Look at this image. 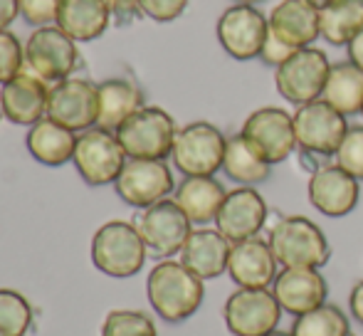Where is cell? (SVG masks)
Wrapping results in <instances>:
<instances>
[{
    "instance_id": "6da1fadb",
    "label": "cell",
    "mask_w": 363,
    "mask_h": 336,
    "mask_svg": "<svg viewBox=\"0 0 363 336\" xmlns=\"http://www.w3.org/2000/svg\"><path fill=\"white\" fill-rule=\"evenodd\" d=\"M146 297L168 324L191 319L206 299V284L181 259H161L146 277Z\"/></svg>"
},
{
    "instance_id": "7a4b0ae2",
    "label": "cell",
    "mask_w": 363,
    "mask_h": 336,
    "mask_svg": "<svg viewBox=\"0 0 363 336\" xmlns=\"http://www.w3.org/2000/svg\"><path fill=\"white\" fill-rule=\"evenodd\" d=\"M267 242L279 267L321 269L331 257V245L324 230L304 215H284L269 228Z\"/></svg>"
},
{
    "instance_id": "3957f363",
    "label": "cell",
    "mask_w": 363,
    "mask_h": 336,
    "mask_svg": "<svg viewBox=\"0 0 363 336\" xmlns=\"http://www.w3.org/2000/svg\"><path fill=\"white\" fill-rule=\"evenodd\" d=\"M148 247L134 223L109 220L91 237V262L106 277L124 279L141 272Z\"/></svg>"
},
{
    "instance_id": "277c9868",
    "label": "cell",
    "mask_w": 363,
    "mask_h": 336,
    "mask_svg": "<svg viewBox=\"0 0 363 336\" xmlns=\"http://www.w3.org/2000/svg\"><path fill=\"white\" fill-rule=\"evenodd\" d=\"M294 134H296V149L319 164L334 161L346 131L349 121L341 111L329 106L324 99L309 101V104L296 106L294 114Z\"/></svg>"
},
{
    "instance_id": "5b68a950",
    "label": "cell",
    "mask_w": 363,
    "mask_h": 336,
    "mask_svg": "<svg viewBox=\"0 0 363 336\" xmlns=\"http://www.w3.org/2000/svg\"><path fill=\"white\" fill-rule=\"evenodd\" d=\"M79 43H74L60 25L35 28L25 40V69L38 74L48 84H57L74 72L82 65Z\"/></svg>"
},
{
    "instance_id": "8992f818",
    "label": "cell",
    "mask_w": 363,
    "mask_h": 336,
    "mask_svg": "<svg viewBox=\"0 0 363 336\" xmlns=\"http://www.w3.org/2000/svg\"><path fill=\"white\" fill-rule=\"evenodd\" d=\"M178 136V124L161 106H141L134 116L116 129V139L124 146L129 159H171L173 141Z\"/></svg>"
},
{
    "instance_id": "52a82bcc",
    "label": "cell",
    "mask_w": 363,
    "mask_h": 336,
    "mask_svg": "<svg viewBox=\"0 0 363 336\" xmlns=\"http://www.w3.org/2000/svg\"><path fill=\"white\" fill-rule=\"evenodd\" d=\"M228 136L211 121H193L178 129L171 161L183 176H216L223 171Z\"/></svg>"
},
{
    "instance_id": "ba28073f",
    "label": "cell",
    "mask_w": 363,
    "mask_h": 336,
    "mask_svg": "<svg viewBox=\"0 0 363 336\" xmlns=\"http://www.w3.org/2000/svg\"><path fill=\"white\" fill-rule=\"evenodd\" d=\"M126 161H129V156H126L124 146L119 144L114 131L91 126V129L77 134L72 164L86 186H111L119 178Z\"/></svg>"
},
{
    "instance_id": "9c48e42d",
    "label": "cell",
    "mask_w": 363,
    "mask_h": 336,
    "mask_svg": "<svg viewBox=\"0 0 363 336\" xmlns=\"http://www.w3.org/2000/svg\"><path fill=\"white\" fill-rule=\"evenodd\" d=\"M331 62L321 47H304L274 69V86L289 104L301 106L321 99Z\"/></svg>"
},
{
    "instance_id": "30bf717a",
    "label": "cell",
    "mask_w": 363,
    "mask_h": 336,
    "mask_svg": "<svg viewBox=\"0 0 363 336\" xmlns=\"http://www.w3.org/2000/svg\"><path fill=\"white\" fill-rule=\"evenodd\" d=\"M267 15L257 5L242 3H233L230 8H225L216 25L220 47L240 62L259 60L264 40H267Z\"/></svg>"
},
{
    "instance_id": "8fae6325",
    "label": "cell",
    "mask_w": 363,
    "mask_h": 336,
    "mask_svg": "<svg viewBox=\"0 0 363 336\" xmlns=\"http://www.w3.org/2000/svg\"><path fill=\"white\" fill-rule=\"evenodd\" d=\"M223 319L233 336H267L279 329L282 307L272 289L238 287L225 302Z\"/></svg>"
},
{
    "instance_id": "7c38bea8",
    "label": "cell",
    "mask_w": 363,
    "mask_h": 336,
    "mask_svg": "<svg viewBox=\"0 0 363 336\" xmlns=\"http://www.w3.org/2000/svg\"><path fill=\"white\" fill-rule=\"evenodd\" d=\"M240 134L250 141L255 151L267 161L269 166H277L287 161L296 151L294 116L284 111L282 106H262L255 109L245 119Z\"/></svg>"
},
{
    "instance_id": "4fadbf2b",
    "label": "cell",
    "mask_w": 363,
    "mask_h": 336,
    "mask_svg": "<svg viewBox=\"0 0 363 336\" xmlns=\"http://www.w3.org/2000/svg\"><path fill=\"white\" fill-rule=\"evenodd\" d=\"M114 191L126 206L144 211L171 198L176 191V181L166 161L129 159L114 181Z\"/></svg>"
},
{
    "instance_id": "5bb4252c",
    "label": "cell",
    "mask_w": 363,
    "mask_h": 336,
    "mask_svg": "<svg viewBox=\"0 0 363 336\" xmlns=\"http://www.w3.org/2000/svg\"><path fill=\"white\" fill-rule=\"evenodd\" d=\"M134 225L144 237L148 252L161 259L181 254L188 235L193 233V223L188 220V215L178 208V203L173 198H166V201L156 203V206L144 208Z\"/></svg>"
},
{
    "instance_id": "9a60e30c",
    "label": "cell",
    "mask_w": 363,
    "mask_h": 336,
    "mask_svg": "<svg viewBox=\"0 0 363 336\" xmlns=\"http://www.w3.org/2000/svg\"><path fill=\"white\" fill-rule=\"evenodd\" d=\"M309 203L326 218H344L356 211L361 198V186L349 171L336 161L319 164L306 183Z\"/></svg>"
},
{
    "instance_id": "2e32d148",
    "label": "cell",
    "mask_w": 363,
    "mask_h": 336,
    "mask_svg": "<svg viewBox=\"0 0 363 336\" xmlns=\"http://www.w3.org/2000/svg\"><path fill=\"white\" fill-rule=\"evenodd\" d=\"M48 116L57 124L72 129L74 134L96 126L99 116V94L96 84L84 77H67L50 86Z\"/></svg>"
},
{
    "instance_id": "e0dca14e",
    "label": "cell",
    "mask_w": 363,
    "mask_h": 336,
    "mask_svg": "<svg viewBox=\"0 0 363 336\" xmlns=\"http://www.w3.org/2000/svg\"><path fill=\"white\" fill-rule=\"evenodd\" d=\"M269 208L262 193L255 186H238L228 191L218 211L216 228L230 242H242L257 237L267 225Z\"/></svg>"
},
{
    "instance_id": "ac0fdd59",
    "label": "cell",
    "mask_w": 363,
    "mask_h": 336,
    "mask_svg": "<svg viewBox=\"0 0 363 336\" xmlns=\"http://www.w3.org/2000/svg\"><path fill=\"white\" fill-rule=\"evenodd\" d=\"M50 86L45 79L23 67L10 82L0 86V114L15 126H33L48 116Z\"/></svg>"
},
{
    "instance_id": "d6986e66",
    "label": "cell",
    "mask_w": 363,
    "mask_h": 336,
    "mask_svg": "<svg viewBox=\"0 0 363 336\" xmlns=\"http://www.w3.org/2000/svg\"><path fill=\"white\" fill-rule=\"evenodd\" d=\"M269 289L277 297L282 312L291 314V317H301V314L321 307L329 297L326 277L316 267H282Z\"/></svg>"
},
{
    "instance_id": "ffe728a7",
    "label": "cell",
    "mask_w": 363,
    "mask_h": 336,
    "mask_svg": "<svg viewBox=\"0 0 363 336\" xmlns=\"http://www.w3.org/2000/svg\"><path fill=\"white\" fill-rule=\"evenodd\" d=\"M279 272V262L264 237H250L233 242L228 259V274L242 289H269Z\"/></svg>"
},
{
    "instance_id": "44dd1931",
    "label": "cell",
    "mask_w": 363,
    "mask_h": 336,
    "mask_svg": "<svg viewBox=\"0 0 363 336\" xmlns=\"http://www.w3.org/2000/svg\"><path fill=\"white\" fill-rule=\"evenodd\" d=\"M269 35L291 50L311 47L321 38L319 8L309 0H282L267 15Z\"/></svg>"
},
{
    "instance_id": "7402d4cb",
    "label": "cell",
    "mask_w": 363,
    "mask_h": 336,
    "mask_svg": "<svg viewBox=\"0 0 363 336\" xmlns=\"http://www.w3.org/2000/svg\"><path fill=\"white\" fill-rule=\"evenodd\" d=\"M230 247H233V242L218 228H196L183 245L181 262L193 274H198L203 282L216 279L223 272H228Z\"/></svg>"
},
{
    "instance_id": "603a6c76",
    "label": "cell",
    "mask_w": 363,
    "mask_h": 336,
    "mask_svg": "<svg viewBox=\"0 0 363 336\" xmlns=\"http://www.w3.org/2000/svg\"><path fill=\"white\" fill-rule=\"evenodd\" d=\"M228 191L216 176H183V181L173 191V201L178 203L193 225L206 228L216 223L218 211L223 206Z\"/></svg>"
},
{
    "instance_id": "cb8c5ba5",
    "label": "cell",
    "mask_w": 363,
    "mask_h": 336,
    "mask_svg": "<svg viewBox=\"0 0 363 336\" xmlns=\"http://www.w3.org/2000/svg\"><path fill=\"white\" fill-rule=\"evenodd\" d=\"M96 94H99V116H96V126L106 131H114L124 124L129 116H134L144 104V91L134 79L126 77H111L96 84Z\"/></svg>"
},
{
    "instance_id": "d4e9b609",
    "label": "cell",
    "mask_w": 363,
    "mask_h": 336,
    "mask_svg": "<svg viewBox=\"0 0 363 336\" xmlns=\"http://www.w3.org/2000/svg\"><path fill=\"white\" fill-rule=\"evenodd\" d=\"M25 146H28L30 156H33L38 164L60 168L69 164L74 156L77 146V134L67 126L57 124L55 119L45 116L38 124H33L25 136Z\"/></svg>"
},
{
    "instance_id": "484cf974",
    "label": "cell",
    "mask_w": 363,
    "mask_h": 336,
    "mask_svg": "<svg viewBox=\"0 0 363 336\" xmlns=\"http://www.w3.org/2000/svg\"><path fill=\"white\" fill-rule=\"evenodd\" d=\"M114 23L106 0H62L57 23L74 43H94Z\"/></svg>"
},
{
    "instance_id": "4316f807",
    "label": "cell",
    "mask_w": 363,
    "mask_h": 336,
    "mask_svg": "<svg viewBox=\"0 0 363 336\" xmlns=\"http://www.w3.org/2000/svg\"><path fill=\"white\" fill-rule=\"evenodd\" d=\"M321 99L344 116H354L363 111V69L354 62H331Z\"/></svg>"
},
{
    "instance_id": "83f0119b",
    "label": "cell",
    "mask_w": 363,
    "mask_h": 336,
    "mask_svg": "<svg viewBox=\"0 0 363 336\" xmlns=\"http://www.w3.org/2000/svg\"><path fill=\"white\" fill-rule=\"evenodd\" d=\"M223 173L238 186H259L269 178L272 166L250 146V141L242 134H235L228 136Z\"/></svg>"
},
{
    "instance_id": "f1b7e54d",
    "label": "cell",
    "mask_w": 363,
    "mask_h": 336,
    "mask_svg": "<svg viewBox=\"0 0 363 336\" xmlns=\"http://www.w3.org/2000/svg\"><path fill=\"white\" fill-rule=\"evenodd\" d=\"M321 38L334 47H346L363 30V0H331L319 8Z\"/></svg>"
},
{
    "instance_id": "f546056e",
    "label": "cell",
    "mask_w": 363,
    "mask_h": 336,
    "mask_svg": "<svg viewBox=\"0 0 363 336\" xmlns=\"http://www.w3.org/2000/svg\"><path fill=\"white\" fill-rule=\"evenodd\" d=\"M291 336H349V317L336 304H321L311 312L294 317Z\"/></svg>"
},
{
    "instance_id": "4dcf8cb0",
    "label": "cell",
    "mask_w": 363,
    "mask_h": 336,
    "mask_svg": "<svg viewBox=\"0 0 363 336\" xmlns=\"http://www.w3.org/2000/svg\"><path fill=\"white\" fill-rule=\"evenodd\" d=\"M33 327V307L18 289H0V336H25Z\"/></svg>"
},
{
    "instance_id": "1f68e13d",
    "label": "cell",
    "mask_w": 363,
    "mask_h": 336,
    "mask_svg": "<svg viewBox=\"0 0 363 336\" xmlns=\"http://www.w3.org/2000/svg\"><path fill=\"white\" fill-rule=\"evenodd\" d=\"M101 336H158L156 324L139 309H114L101 324Z\"/></svg>"
},
{
    "instance_id": "d6a6232c",
    "label": "cell",
    "mask_w": 363,
    "mask_h": 336,
    "mask_svg": "<svg viewBox=\"0 0 363 336\" xmlns=\"http://www.w3.org/2000/svg\"><path fill=\"white\" fill-rule=\"evenodd\" d=\"M334 161L344 168V171H349L356 181H363V124L349 126L339 151H336Z\"/></svg>"
},
{
    "instance_id": "836d02e7",
    "label": "cell",
    "mask_w": 363,
    "mask_h": 336,
    "mask_svg": "<svg viewBox=\"0 0 363 336\" xmlns=\"http://www.w3.org/2000/svg\"><path fill=\"white\" fill-rule=\"evenodd\" d=\"M25 67V43L10 30H0V86L20 74Z\"/></svg>"
},
{
    "instance_id": "e575fe53",
    "label": "cell",
    "mask_w": 363,
    "mask_h": 336,
    "mask_svg": "<svg viewBox=\"0 0 363 336\" xmlns=\"http://www.w3.org/2000/svg\"><path fill=\"white\" fill-rule=\"evenodd\" d=\"M20 5V18L33 28H45V25H55L60 15V5L62 0H18Z\"/></svg>"
},
{
    "instance_id": "d590c367",
    "label": "cell",
    "mask_w": 363,
    "mask_h": 336,
    "mask_svg": "<svg viewBox=\"0 0 363 336\" xmlns=\"http://www.w3.org/2000/svg\"><path fill=\"white\" fill-rule=\"evenodd\" d=\"M188 8V0H141V13L153 23H173Z\"/></svg>"
},
{
    "instance_id": "8d00e7d4",
    "label": "cell",
    "mask_w": 363,
    "mask_h": 336,
    "mask_svg": "<svg viewBox=\"0 0 363 336\" xmlns=\"http://www.w3.org/2000/svg\"><path fill=\"white\" fill-rule=\"evenodd\" d=\"M111 20L116 25H131L134 20L144 18L141 13V0H106Z\"/></svg>"
},
{
    "instance_id": "74e56055",
    "label": "cell",
    "mask_w": 363,
    "mask_h": 336,
    "mask_svg": "<svg viewBox=\"0 0 363 336\" xmlns=\"http://www.w3.org/2000/svg\"><path fill=\"white\" fill-rule=\"evenodd\" d=\"M294 52H296V50L287 47V45L279 43V40H274L272 35H269V30H267V40H264V47H262V52H259V60H262L264 65H269V67L277 69L279 65L287 62Z\"/></svg>"
},
{
    "instance_id": "f35d334b",
    "label": "cell",
    "mask_w": 363,
    "mask_h": 336,
    "mask_svg": "<svg viewBox=\"0 0 363 336\" xmlns=\"http://www.w3.org/2000/svg\"><path fill=\"white\" fill-rule=\"evenodd\" d=\"M20 18L18 0H0V30H10V25Z\"/></svg>"
},
{
    "instance_id": "ab89813d",
    "label": "cell",
    "mask_w": 363,
    "mask_h": 336,
    "mask_svg": "<svg viewBox=\"0 0 363 336\" xmlns=\"http://www.w3.org/2000/svg\"><path fill=\"white\" fill-rule=\"evenodd\" d=\"M349 312H351V317L356 319V322L363 327V279L361 282H356L354 284V289H351V294H349Z\"/></svg>"
},
{
    "instance_id": "60d3db41",
    "label": "cell",
    "mask_w": 363,
    "mask_h": 336,
    "mask_svg": "<svg viewBox=\"0 0 363 336\" xmlns=\"http://www.w3.org/2000/svg\"><path fill=\"white\" fill-rule=\"evenodd\" d=\"M346 55H349V62H354L356 67L363 69V30L346 45Z\"/></svg>"
},
{
    "instance_id": "b9f144b4",
    "label": "cell",
    "mask_w": 363,
    "mask_h": 336,
    "mask_svg": "<svg viewBox=\"0 0 363 336\" xmlns=\"http://www.w3.org/2000/svg\"><path fill=\"white\" fill-rule=\"evenodd\" d=\"M233 3H242V5H257V3H264V0H233Z\"/></svg>"
},
{
    "instance_id": "7bdbcfd3",
    "label": "cell",
    "mask_w": 363,
    "mask_h": 336,
    "mask_svg": "<svg viewBox=\"0 0 363 336\" xmlns=\"http://www.w3.org/2000/svg\"><path fill=\"white\" fill-rule=\"evenodd\" d=\"M311 5H316V8H324L326 3H331V0H309Z\"/></svg>"
},
{
    "instance_id": "ee69618b",
    "label": "cell",
    "mask_w": 363,
    "mask_h": 336,
    "mask_svg": "<svg viewBox=\"0 0 363 336\" xmlns=\"http://www.w3.org/2000/svg\"><path fill=\"white\" fill-rule=\"evenodd\" d=\"M267 336H291V332H279V329H277V332H272V334H267Z\"/></svg>"
},
{
    "instance_id": "f6af8a7d",
    "label": "cell",
    "mask_w": 363,
    "mask_h": 336,
    "mask_svg": "<svg viewBox=\"0 0 363 336\" xmlns=\"http://www.w3.org/2000/svg\"><path fill=\"white\" fill-rule=\"evenodd\" d=\"M361 114H363V111H361Z\"/></svg>"
},
{
    "instance_id": "bcb514c9",
    "label": "cell",
    "mask_w": 363,
    "mask_h": 336,
    "mask_svg": "<svg viewBox=\"0 0 363 336\" xmlns=\"http://www.w3.org/2000/svg\"><path fill=\"white\" fill-rule=\"evenodd\" d=\"M349 336H351V334H349Z\"/></svg>"
}]
</instances>
